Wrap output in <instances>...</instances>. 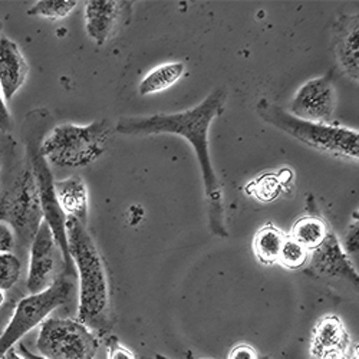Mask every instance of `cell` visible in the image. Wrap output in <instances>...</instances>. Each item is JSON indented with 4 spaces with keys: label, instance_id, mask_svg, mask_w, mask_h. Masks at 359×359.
<instances>
[{
    "label": "cell",
    "instance_id": "obj_24",
    "mask_svg": "<svg viewBox=\"0 0 359 359\" xmlns=\"http://www.w3.org/2000/svg\"><path fill=\"white\" fill-rule=\"evenodd\" d=\"M108 359H137L135 355L119 344V341L115 337L108 338Z\"/></svg>",
    "mask_w": 359,
    "mask_h": 359
},
{
    "label": "cell",
    "instance_id": "obj_9",
    "mask_svg": "<svg viewBox=\"0 0 359 359\" xmlns=\"http://www.w3.org/2000/svg\"><path fill=\"white\" fill-rule=\"evenodd\" d=\"M337 107V91L332 74L309 79L297 89L290 105V114L312 123L329 124Z\"/></svg>",
    "mask_w": 359,
    "mask_h": 359
},
{
    "label": "cell",
    "instance_id": "obj_30",
    "mask_svg": "<svg viewBox=\"0 0 359 359\" xmlns=\"http://www.w3.org/2000/svg\"><path fill=\"white\" fill-rule=\"evenodd\" d=\"M351 359H359V358H358V351L351 356Z\"/></svg>",
    "mask_w": 359,
    "mask_h": 359
},
{
    "label": "cell",
    "instance_id": "obj_27",
    "mask_svg": "<svg viewBox=\"0 0 359 359\" xmlns=\"http://www.w3.org/2000/svg\"><path fill=\"white\" fill-rule=\"evenodd\" d=\"M227 359H259V355L255 348H252L250 345L242 344V345L234 346L230 351Z\"/></svg>",
    "mask_w": 359,
    "mask_h": 359
},
{
    "label": "cell",
    "instance_id": "obj_2",
    "mask_svg": "<svg viewBox=\"0 0 359 359\" xmlns=\"http://www.w3.org/2000/svg\"><path fill=\"white\" fill-rule=\"evenodd\" d=\"M67 238L79 279L78 320L101 335L111 331V290L105 262L93 236L81 222L67 217Z\"/></svg>",
    "mask_w": 359,
    "mask_h": 359
},
{
    "label": "cell",
    "instance_id": "obj_29",
    "mask_svg": "<svg viewBox=\"0 0 359 359\" xmlns=\"http://www.w3.org/2000/svg\"><path fill=\"white\" fill-rule=\"evenodd\" d=\"M5 301H6V294L4 290H0V308L5 305Z\"/></svg>",
    "mask_w": 359,
    "mask_h": 359
},
{
    "label": "cell",
    "instance_id": "obj_20",
    "mask_svg": "<svg viewBox=\"0 0 359 359\" xmlns=\"http://www.w3.org/2000/svg\"><path fill=\"white\" fill-rule=\"evenodd\" d=\"M76 6L75 0H41L29 8L27 15L57 20L67 18Z\"/></svg>",
    "mask_w": 359,
    "mask_h": 359
},
{
    "label": "cell",
    "instance_id": "obj_5",
    "mask_svg": "<svg viewBox=\"0 0 359 359\" xmlns=\"http://www.w3.org/2000/svg\"><path fill=\"white\" fill-rule=\"evenodd\" d=\"M74 290L69 276L64 275L45 290L22 297L18 302L11 320L0 334V359L31 331L42 325L49 315L65 305Z\"/></svg>",
    "mask_w": 359,
    "mask_h": 359
},
{
    "label": "cell",
    "instance_id": "obj_8",
    "mask_svg": "<svg viewBox=\"0 0 359 359\" xmlns=\"http://www.w3.org/2000/svg\"><path fill=\"white\" fill-rule=\"evenodd\" d=\"M39 145L34 141L27 142V154H29V165L32 168L35 175V182L39 193L41 207L43 213V222L49 226L55 242L62 255V262L65 267V275L71 276L74 272V263L69 256L68 238H67V216L64 215L61 205L57 203L55 193V180L50 172V167L46 160L42 157L39 151Z\"/></svg>",
    "mask_w": 359,
    "mask_h": 359
},
{
    "label": "cell",
    "instance_id": "obj_22",
    "mask_svg": "<svg viewBox=\"0 0 359 359\" xmlns=\"http://www.w3.org/2000/svg\"><path fill=\"white\" fill-rule=\"evenodd\" d=\"M22 263L13 253H0V290H11L20 279Z\"/></svg>",
    "mask_w": 359,
    "mask_h": 359
},
{
    "label": "cell",
    "instance_id": "obj_13",
    "mask_svg": "<svg viewBox=\"0 0 359 359\" xmlns=\"http://www.w3.org/2000/svg\"><path fill=\"white\" fill-rule=\"evenodd\" d=\"M332 49L341 71L359 79V15H342L332 26Z\"/></svg>",
    "mask_w": 359,
    "mask_h": 359
},
{
    "label": "cell",
    "instance_id": "obj_1",
    "mask_svg": "<svg viewBox=\"0 0 359 359\" xmlns=\"http://www.w3.org/2000/svg\"><path fill=\"white\" fill-rule=\"evenodd\" d=\"M226 88H217L200 105L178 114H156L149 116H123L116 123V133L131 137H147L158 134H177L186 138L196 153L201 168L204 196L207 201L208 226L210 230L226 238L229 236L224 223L223 186L215 171L208 153V128L226 104Z\"/></svg>",
    "mask_w": 359,
    "mask_h": 359
},
{
    "label": "cell",
    "instance_id": "obj_15",
    "mask_svg": "<svg viewBox=\"0 0 359 359\" xmlns=\"http://www.w3.org/2000/svg\"><path fill=\"white\" fill-rule=\"evenodd\" d=\"M29 65L16 42L0 36V89L5 102H11L26 82Z\"/></svg>",
    "mask_w": 359,
    "mask_h": 359
},
{
    "label": "cell",
    "instance_id": "obj_32",
    "mask_svg": "<svg viewBox=\"0 0 359 359\" xmlns=\"http://www.w3.org/2000/svg\"><path fill=\"white\" fill-rule=\"evenodd\" d=\"M259 359H271V358H267V356H263V358H259Z\"/></svg>",
    "mask_w": 359,
    "mask_h": 359
},
{
    "label": "cell",
    "instance_id": "obj_21",
    "mask_svg": "<svg viewBox=\"0 0 359 359\" xmlns=\"http://www.w3.org/2000/svg\"><path fill=\"white\" fill-rule=\"evenodd\" d=\"M309 255L311 252L308 249H305L302 245H299L292 237L287 236L279 253L278 263L289 269V271H296V269H301L308 263Z\"/></svg>",
    "mask_w": 359,
    "mask_h": 359
},
{
    "label": "cell",
    "instance_id": "obj_18",
    "mask_svg": "<svg viewBox=\"0 0 359 359\" xmlns=\"http://www.w3.org/2000/svg\"><path fill=\"white\" fill-rule=\"evenodd\" d=\"M186 72L183 62H168L163 64L153 71H149L140 82L138 91L142 97L158 94L167 91L174 83H177Z\"/></svg>",
    "mask_w": 359,
    "mask_h": 359
},
{
    "label": "cell",
    "instance_id": "obj_19",
    "mask_svg": "<svg viewBox=\"0 0 359 359\" xmlns=\"http://www.w3.org/2000/svg\"><path fill=\"white\" fill-rule=\"evenodd\" d=\"M329 231L331 230H329L326 222L322 217L302 216L294 222L289 237H292L294 242L312 252L325 241Z\"/></svg>",
    "mask_w": 359,
    "mask_h": 359
},
{
    "label": "cell",
    "instance_id": "obj_6",
    "mask_svg": "<svg viewBox=\"0 0 359 359\" xmlns=\"http://www.w3.org/2000/svg\"><path fill=\"white\" fill-rule=\"evenodd\" d=\"M0 222L13 230L16 242L31 246L43 222V213L35 175L29 163L0 197Z\"/></svg>",
    "mask_w": 359,
    "mask_h": 359
},
{
    "label": "cell",
    "instance_id": "obj_23",
    "mask_svg": "<svg viewBox=\"0 0 359 359\" xmlns=\"http://www.w3.org/2000/svg\"><path fill=\"white\" fill-rule=\"evenodd\" d=\"M344 252L351 257L356 256L359 252V219H358V212L353 213L352 222L348 226V230L344 236V241L341 243Z\"/></svg>",
    "mask_w": 359,
    "mask_h": 359
},
{
    "label": "cell",
    "instance_id": "obj_10",
    "mask_svg": "<svg viewBox=\"0 0 359 359\" xmlns=\"http://www.w3.org/2000/svg\"><path fill=\"white\" fill-rule=\"evenodd\" d=\"M57 256L62 257L49 226L42 222L31 243V255H29V271L26 280L29 293H39L55 282L57 278L55 275Z\"/></svg>",
    "mask_w": 359,
    "mask_h": 359
},
{
    "label": "cell",
    "instance_id": "obj_16",
    "mask_svg": "<svg viewBox=\"0 0 359 359\" xmlns=\"http://www.w3.org/2000/svg\"><path fill=\"white\" fill-rule=\"evenodd\" d=\"M55 193L59 205L67 217H74L86 226L88 222V189L83 180L78 175L55 182Z\"/></svg>",
    "mask_w": 359,
    "mask_h": 359
},
{
    "label": "cell",
    "instance_id": "obj_25",
    "mask_svg": "<svg viewBox=\"0 0 359 359\" xmlns=\"http://www.w3.org/2000/svg\"><path fill=\"white\" fill-rule=\"evenodd\" d=\"M16 246V237L13 230L0 222V253H12Z\"/></svg>",
    "mask_w": 359,
    "mask_h": 359
},
{
    "label": "cell",
    "instance_id": "obj_31",
    "mask_svg": "<svg viewBox=\"0 0 359 359\" xmlns=\"http://www.w3.org/2000/svg\"><path fill=\"white\" fill-rule=\"evenodd\" d=\"M156 359H167V358L163 355H156Z\"/></svg>",
    "mask_w": 359,
    "mask_h": 359
},
{
    "label": "cell",
    "instance_id": "obj_28",
    "mask_svg": "<svg viewBox=\"0 0 359 359\" xmlns=\"http://www.w3.org/2000/svg\"><path fill=\"white\" fill-rule=\"evenodd\" d=\"M2 359H26V358H25V356H22L19 352H16V351H15V348H13V349L8 351V352L2 356Z\"/></svg>",
    "mask_w": 359,
    "mask_h": 359
},
{
    "label": "cell",
    "instance_id": "obj_26",
    "mask_svg": "<svg viewBox=\"0 0 359 359\" xmlns=\"http://www.w3.org/2000/svg\"><path fill=\"white\" fill-rule=\"evenodd\" d=\"M12 128H13V119L8 108V104L4 100L2 89H0V131L9 133L12 131Z\"/></svg>",
    "mask_w": 359,
    "mask_h": 359
},
{
    "label": "cell",
    "instance_id": "obj_14",
    "mask_svg": "<svg viewBox=\"0 0 359 359\" xmlns=\"http://www.w3.org/2000/svg\"><path fill=\"white\" fill-rule=\"evenodd\" d=\"M127 2L89 0L85 4V31L97 45L102 46L112 38L123 18Z\"/></svg>",
    "mask_w": 359,
    "mask_h": 359
},
{
    "label": "cell",
    "instance_id": "obj_7",
    "mask_svg": "<svg viewBox=\"0 0 359 359\" xmlns=\"http://www.w3.org/2000/svg\"><path fill=\"white\" fill-rule=\"evenodd\" d=\"M36 349L46 359H94L100 339L78 319L48 318L41 325Z\"/></svg>",
    "mask_w": 359,
    "mask_h": 359
},
{
    "label": "cell",
    "instance_id": "obj_11",
    "mask_svg": "<svg viewBox=\"0 0 359 359\" xmlns=\"http://www.w3.org/2000/svg\"><path fill=\"white\" fill-rule=\"evenodd\" d=\"M356 351L339 316L326 315L315 323L309 348L311 359H351Z\"/></svg>",
    "mask_w": 359,
    "mask_h": 359
},
{
    "label": "cell",
    "instance_id": "obj_17",
    "mask_svg": "<svg viewBox=\"0 0 359 359\" xmlns=\"http://www.w3.org/2000/svg\"><path fill=\"white\" fill-rule=\"evenodd\" d=\"M286 237L287 236L273 223L263 224L253 237V252L256 259L264 266L278 263Z\"/></svg>",
    "mask_w": 359,
    "mask_h": 359
},
{
    "label": "cell",
    "instance_id": "obj_3",
    "mask_svg": "<svg viewBox=\"0 0 359 359\" xmlns=\"http://www.w3.org/2000/svg\"><path fill=\"white\" fill-rule=\"evenodd\" d=\"M256 112L267 124L289 134L292 138L316 151L355 163L358 161L359 133L356 130L344 126L305 121L267 100L259 101Z\"/></svg>",
    "mask_w": 359,
    "mask_h": 359
},
{
    "label": "cell",
    "instance_id": "obj_4",
    "mask_svg": "<svg viewBox=\"0 0 359 359\" xmlns=\"http://www.w3.org/2000/svg\"><path fill=\"white\" fill-rule=\"evenodd\" d=\"M112 134L108 119L88 126L61 124L52 128L39 145L48 164L62 168H81L97 161L105 151Z\"/></svg>",
    "mask_w": 359,
    "mask_h": 359
},
{
    "label": "cell",
    "instance_id": "obj_12",
    "mask_svg": "<svg viewBox=\"0 0 359 359\" xmlns=\"http://www.w3.org/2000/svg\"><path fill=\"white\" fill-rule=\"evenodd\" d=\"M311 271L319 276L344 279L358 286L359 275L351 257L344 252L338 237L329 231L325 241L311 252L308 260Z\"/></svg>",
    "mask_w": 359,
    "mask_h": 359
}]
</instances>
